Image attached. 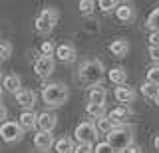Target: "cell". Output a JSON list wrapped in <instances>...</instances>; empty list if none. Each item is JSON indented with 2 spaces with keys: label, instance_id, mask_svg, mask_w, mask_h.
I'll list each match as a JSON object with an SVG mask.
<instances>
[{
  "label": "cell",
  "instance_id": "6da1fadb",
  "mask_svg": "<svg viewBox=\"0 0 159 153\" xmlns=\"http://www.w3.org/2000/svg\"><path fill=\"white\" fill-rule=\"evenodd\" d=\"M70 97V90L66 83H48V86H44L42 90V100L44 103H48V106L52 107H58V106H64V103L68 101Z\"/></svg>",
  "mask_w": 159,
  "mask_h": 153
},
{
  "label": "cell",
  "instance_id": "7a4b0ae2",
  "mask_svg": "<svg viewBox=\"0 0 159 153\" xmlns=\"http://www.w3.org/2000/svg\"><path fill=\"white\" fill-rule=\"evenodd\" d=\"M103 64L99 62V60H88V62H84L82 66H80V70H78V78L82 82H86L89 83V86H98L99 82H102V78H103Z\"/></svg>",
  "mask_w": 159,
  "mask_h": 153
},
{
  "label": "cell",
  "instance_id": "3957f363",
  "mask_svg": "<svg viewBox=\"0 0 159 153\" xmlns=\"http://www.w3.org/2000/svg\"><path fill=\"white\" fill-rule=\"evenodd\" d=\"M107 145L116 153L127 149V147L131 145V133H129V129H125V127H116V129H111L107 133Z\"/></svg>",
  "mask_w": 159,
  "mask_h": 153
},
{
  "label": "cell",
  "instance_id": "277c9868",
  "mask_svg": "<svg viewBox=\"0 0 159 153\" xmlns=\"http://www.w3.org/2000/svg\"><path fill=\"white\" fill-rule=\"evenodd\" d=\"M56 22H58V10L56 8H44L36 18V30L40 34H48V32H52Z\"/></svg>",
  "mask_w": 159,
  "mask_h": 153
},
{
  "label": "cell",
  "instance_id": "5b68a950",
  "mask_svg": "<svg viewBox=\"0 0 159 153\" xmlns=\"http://www.w3.org/2000/svg\"><path fill=\"white\" fill-rule=\"evenodd\" d=\"M74 137L78 139V143H88V145H92V143L98 139V129L92 121H82L76 127V131H74Z\"/></svg>",
  "mask_w": 159,
  "mask_h": 153
},
{
  "label": "cell",
  "instance_id": "8992f818",
  "mask_svg": "<svg viewBox=\"0 0 159 153\" xmlns=\"http://www.w3.org/2000/svg\"><path fill=\"white\" fill-rule=\"evenodd\" d=\"M24 131L22 127L18 125V121H4L0 123V137H2V141L6 143H16L22 139Z\"/></svg>",
  "mask_w": 159,
  "mask_h": 153
},
{
  "label": "cell",
  "instance_id": "52a82bcc",
  "mask_svg": "<svg viewBox=\"0 0 159 153\" xmlns=\"http://www.w3.org/2000/svg\"><path fill=\"white\" fill-rule=\"evenodd\" d=\"M56 125H58V115H56L54 111H42V113H38V117H36V127H40V131L52 133Z\"/></svg>",
  "mask_w": 159,
  "mask_h": 153
},
{
  "label": "cell",
  "instance_id": "ba28073f",
  "mask_svg": "<svg viewBox=\"0 0 159 153\" xmlns=\"http://www.w3.org/2000/svg\"><path fill=\"white\" fill-rule=\"evenodd\" d=\"M54 58H48V56H40L36 62H34V72H36L38 78H48L50 74L54 72Z\"/></svg>",
  "mask_w": 159,
  "mask_h": 153
},
{
  "label": "cell",
  "instance_id": "9c48e42d",
  "mask_svg": "<svg viewBox=\"0 0 159 153\" xmlns=\"http://www.w3.org/2000/svg\"><path fill=\"white\" fill-rule=\"evenodd\" d=\"M129 115H131V111H129L127 106H117V107H113V110L109 111L107 117L111 119V123L116 127H123V121H125Z\"/></svg>",
  "mask_w": 159,
  "mask_h": 153
},
{
  "label": "cell",
  "instance_id": "30bf717a",
  "mask_svg": "<svg viewBox=\"0 0 159 153\" xmlns=\"http://www.w3.org/2000/svg\"><path fill=\"white\" fill-rule=\"evenodd\" d=\"M14 96H16V103H18V106L26 107V110L34 107V103H36V93H34L32 90H28V88H22V90H18Z\"/></svg>",
  "mask_w": 159,
  "mask_h": 153
},
{
  "label": "cell",
  "instance_id": "8fae6325",
  "mask_svg": "<svg viewBox=\"0 0 159 153\" xmlns=\"http://www.w3.org/2000/svg\"><path fill=\"white\" fill-rule=\"evenodd\" d=\"M36 117H38V115H36L32 110H26V111L20 113L18 125L22 127V131H32V129H36Z\"/></svg>",
  "mask_w": 159,
  "mask_h": 153
},
{
  "label": "cell",
  "instance_id": "7c38bea8",
  "mask_svg": "<svg viewBox=\"0 0 159 153\" xmlns=\"http://www.w3.org/2000/svg\"><path fill=\"white\" fill-rule=\"evenodd\" d=\"M54 145V135L52 133H46V131H38L34 135V147L40 151H48L50 147Z\"/></svg>",
  "mask_w": 159,
  "mask_h": 153
},
{
  "label": "cell",
  "instance_id": "4fadbf2b",
  "mask_svg": "<svg viewBox=\"0 0 159 153\" xmlns=\"http://www.w3.org/2000/svg\"><path fill=\"white\" fill-rule=\"evenodd\" d=\"M88 97H89V103H93V106H103V103H106V97H107V92L102 83H98V86H92Z\"/></svg>",
  "mask_w": 159,
  "mask_h": 153
},
{
  "label": "cell",
  "instance_id": "5bb4252c",
  "mask_svg": "<svg viewBox=\"0 0 159 153\" xmlns=\"http://www.w3.org/2000/svg\"><path fill=\"white\" fill-rule=\"evenodd\" d=\"M2 90H6L10 93H16L18 90H22V80H20V76L16 74H8V76L2 78Z\"/></svg>",
  "mask_w": 159,
  "mask_h": 153
},
{
  "label": "cell",
  "instance_id": "9a60e30c",
  "mask_svg": "<svg viewBox=\"0 0 159 153\" xmlns=\"http://www.w3.org/2000/svg\"><path fill=\"white\" fill-rule=\"evenodd\" d=\"M54 54L58 56L60 62H74V60H76V56H78V54H76V48L70 46V44H62V46H58Z\"/></svg>",
  "mask_w": 159,
  "mask_h": 153
},
{
  "label": "cell",
  "instance_id": "2e32d148",
  "mask_svg": "<svg viewBox=\"0 0 159 153\" xmlns=\"http://www.w3.org/2000/svg\"><path fill=\"white\" fill-rule=\"evenodd\" d=\"M109 52H111L116 58L127 56V52H129V42L125 40V38H117V40H113L111 44H109Z\"/></svg>",
  "mask_w": 159,
  "mask_h": 153
},
{
  "label": "cell",
  "instance_id": "e0dca14e",
  "mask_svg": "<svg viewBox=\"0 0 159 153\" xmlns=\"http://www.w3.org/2000/svg\"><path fill=\"white\" fill-rule=\"evenodd\" d=\"M116 100L119 103H131L135 100V90L129 88L127 83L125 86H119V88H116Z\"/></svg>",
  "mask_w": 159,
  "mask_h": 153
},
{
  "label": "cell",
  "instance_id": "ac0fdd59",
  "mask_svg": "<svg viewBox=\"0 0 159 153\" xmlns=\"http://www.w3.org/2000/svg\"><path fill=\"white\" fill-rule=\"evenodd\" d=\"M116 16H117L119 22H129V20H133V16H135L133 6H131V4H127V2H125V4H117Z\"/></svg>",
  "mask_w": 159,
  "mask_h": 153
},
{
  "label": "cell",
  "instance_id": "d6986e66",
  "mask_svg": "<svg viewBox=\"0 0 159 153\" xmlns=\"http://www.w3.org/2000/svg\"><path fill=\"white\" fill-rule=\"evenodd\" d=\"M107 78L111 83H116V86H125L127 83V72L123 70V68H111V70L107 72Z\"/></svg>",
  "mask_w": 159,
  "mask_h": 153
},
{
  "label": "cell",
  "instance_id": "ffe728a7",
  "mask_svg": "<svg viewBox=\"0 0 159 153\" xmlns=\"http://www.w3.org/2000/svg\"><path fill=\"white\" fill-rule=\"evenodd\" d=\"M54 147H56V153H72L74 151V141L70 137H62V139L54 141Z\"/></svg>",
  "mask_w": 159,
  "mask_h": 153
},
{
  "label": "cell",
  "instance_id": "44dd1931",
  "mask_svg": "<svg viewBox=\"0 0 159 153\" xmlns=\"http://www.w3.org/2000/svg\"><path fill=\"white\" fill-rule=\"evenodd\" d=\"M96 121H98V123H96V129H98V133L102 131V133H106V135H107V133L111 131V129H116V125L111 123V119H109L107 115L99 117V119H96Z\"/></svg>",
  "mask_w": 159,
  "mask_h": 153
},
{
  "label": "cell",
  "instance_id": "7402d4cb",
  "mask_svg": "<svg viewBox=\"0 0 159 153\" xmlns=\"http://www.w3.org/2000/svg\"><path fill=\"white\" fill-rule=\"evenodd\" d=\"M86 111H88V115L96 117V119H99V117L106 115V107H103V106H93V103H88Z\"/></svg>",
  "mask_w": 159,
  "mask_h": 153
},
{
  "label": "cell",
  "instance_id": "603a6c76",
  "mask_svg": "<svg viewBox=\"0 0 159 153\" xmlns=\"http://www.w3.org/2000/svg\"><path fill=\"white\" fill-rule=\"evenodd\" d=\"M141 93L145 97H155L157 93H159V86H153V83H149V82H143V86H141Z\"/></svg>",
  "mask_w": 159,
  "mask_h": 153
},
{
  "label": "cell",
  "instance_id": "cb8c5ba5",
  "mask_svg": "<svg viewBox=\"0 0 159 153\" xmlns=\"http://www.w3.org/2000/svg\"><path fill=\"white\" fill-rule=\"evenodd\" d=\"M147 26L151 28V32H159V8H155L147 16Z\"/></svg>",
  "mask_w": 159,
  "mask_h": 153
},
{
  "label": "cell",
  "instance_id": "d4e9b609",
  "mask_svg": "<svg viewBox=\"0 0 159 153\" xmlns=\"http://www.w3.org/2000/svg\"><path fill=\"white\" fill-rule=\"evenodd\" d=\"M147 82L153 86H159V66H153L147 70Z\"/></svg>",
  "mask_w": 159,
  "mask_h": 153
},
{
  "label": "cell",
  "instance_id": "484cf974",
  "mask_svg": "<svg viewBox=\"0 0 159 153\" xmlns=\"http://www.w3.org/2000/svg\"><path fill=\"white\" fill-rule=\"evenodd\" d=\"M98 6H99V10H102V12H111V10H116V8H117V2H116V0H99Z\"/></svg>",
  "mask_w": 159,
  "mask_h": 153
},
{
  "label": "cell",
  "instance_id": "4316f807",
  "mask_svg": "<svg viewBox=\"0 0 159 153\" xmlns=\"http://www.w3.org/2000/svg\"><path fill=\"white\" fill-rule=\"evenodd\" d=\"M10 54H12V46H10V42H0V62L8 60Z\"/></svg>",
  "mask_w": 159,
  "mask_h": 153
},
{
  "label": "cell",
  "instance_id": "83f0119b",
  "mask_svg": "<svg viewBox=\"0 0 159 153\" xmlns=\"http://www.w3.org/2000/svg\"><path fill=\"white\" fill-rule=\"evenodd\" d=\"M40 52H42V56L52 58V56H54V52H56V46H54L52 42H44L42 46H40Z\"/></svg>",
  "mask_w": 159,
  "mask_h": 153
},
{
  "label": "cell",
  "instance_id": "f1b7e54d",
  "mask_svg": "<svg viewBox=\"0 0 159 153\" xmlns=\"http://www.w3.org/2000/svg\"><path fill=\"white\" fill-rule=\"evenodd\" d=\"M93 8H96V2H92V0H82L80 2V12L82 14H89Z\"/></svg>",
  "mask_w": 159,
  "mask_h": 153
},
{
  "label": "cell",
  "instance_id": "f546056e",
  "mask_svg": "<svg viewBox=\"0 0 159 153\" xmlns=\"http://www.w3.org/2000/svg\"><path fill=\"white\" fill-rule=\"evenodd\" d=\"M72 153H93V145H88V143H78L74 145Z\"/></svg>",
  "mask_w": 159,
  "mask_h": 153
},
{
  "label": "cell",
  "instance_id": "4dcf8cb0",
  "mask_svg": "<svg viewBox=\"0 0 159 153\" xmlns=\"http://www.w3.org/2000/svg\"><path fill=\"white\" fill-rule=\"evenodd\" d=\"M93 153H116L111 149V147L107 145V141H102V143H96V147H93Z\"/></svg>",
  "mask_w": 159,
  "mask_h": 153
},
{
  "label": "cell",
  "instance_id": "1f68e13d",
  "mask_svg": "<svg viewBox=\"0 0 159 153\" xmlns=\"http://www.w3.org/2000/svg\"><path fill=\"white\" fill-rule=\"evenodd\" d=\"M149 44H151V48H159V32L149 34Z\"/></svg>",
  "mask_w": 159,
  "mask_h": 153
},
{
  "label": "cell",
  "instance_id": "d6a6232c",
  "mask_svg": "<svg viewBox=\"0 0 159 153\" xmlns=\"http://www.w3.org/2000/svg\"><path fill=\"white\" fill-rule=\"evenodd\" d=\"M149 56H151V60H155L159 64V48H151V46H149Z\"/></svg>",
  "mask_w": 159,
  "mask_h": 153
},
{
  "label": "cell",
  "instance_id": "836d02e7",
  "mask_svg": "<svg viewBox=\"0 0 159 153\" xmlns=\"http://www.w3.org/2000/svg\"><path fill=\"white\" fill-rule=\"evenodd\" d=\"M6 115H8V111H6V107L0 103V123H4V119H6Z\"/></svg>",
  "mask_w": 159,
  "mask_h": 153
},
{
  "label": "cell",
  "instance_id": "e575fe53",
  "mask_svg": "<svg viewBox=\"0 0 159 153\" xmlns=\"http://www.w3.org/2000/svg\"><path fill=\"white\" fill-rule=\"evenodd\" d=\"M121 153H139V147H137V145H133V143H131V145H129L127 149H123Z\"/></svg>",
  "mask_w": 159,
  "mask_h": 153
},
{
  "label": "cell",
  "instance_id": "d590c367",
  "mask_svg": "<svg viewBox=\"0 0 159 153\" xmlns=\"http://www.w3.org/2000/svg\"><path fill=\"white\" fill-rule=\"evenodd\" d=\"M153 145H155V149L159 151V135H155V139H153Z\"/></svg>",
  "mask_w": 159,
  "mask_h": 153
},
{
  "label": "cell",
  "instance_id": "8d00e7d4",
  "mask_svg": "<svg viewBox=\"0 0 159 153\" xmlns=\"http://www.w3.org/2000/svg\"><path fill=\"white\" fill-rule=\"evenodd\" d=\"M153 101H155V106L159 107V93H157V96H155V97H153Z\"/></svg>",
  "mask_w": 159,
  "mask_h": 153
},
{
  "label": "cell",
  "instance_id": "74e56055",
  "mask_svg": "<svg viewBox=\"0 0 159 153\" xmlns=\"http://www.w3.org/2000/svg\"><path fill=\"white\" fill-rule=\"evenodd\" d=\"M0 96H2V88H0Z\"/></svg>",
  "mask_w": 159,
  "mask_h": 153
},
{
  "label": "cell",
  "instance_id": "f35d334b",
  "mask_svg": "<svg viewBox=\"0 0 159 153\" xmlns=\"http://www.w3.org/2000/svg\"><path fill=\"white\" fill-rule=\"evenodd\" d=\"M157 66H159V64H157Z\"/></svg>",
  "mask_w": 159,
  "mask_h": 153
}]
</instances>
